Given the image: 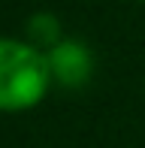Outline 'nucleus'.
<instances>
[{
  "instance_id": "f257e3e1",
  "label": "nucleus",
  "mask_w": 145,
  "mask_h": 148,
  "mask_svg": "<svg viewBox=\"0 0 145 148\" xmlns=\"http://www.w3.org/2000/svg\"><path fill=\"white\" fill-rule=\"evenodd\" d=\"M51 85L45 51L21 39L0 36V112L34 109Z\"/></svg>"
},
{
  "instance_id": "7ed1b4c3",
  "label": "nucleus",
  "mask_w": 145,
  "mask_h": 148,
  "mask_svg": "<svg viewBox=\"0 0 145 148\" xmlns=\"http://www.w3.org/2000/svg\"><path fill=\"white\" fill-rule=\"evenodd\" d=\"M61 21H57L51 12H36V15H30L27 21V42L36 45L39 51H49L55 49L57 42H61Z\"/></svg>"
},
{
  "instance_id": "f03ea898",
  "label": "nucleus",
  "mask_w": 145,
  "mask_h": 148,
  "mask_svg": "<svg viewBox=\"0 0 145 148\" xmlns=\"http://www.w3.org/2000/svg\"><path fill=\"white\" fill-rule=\"evenodd\" d=\"M51 70V82L64 85V88H82L94 73V55L82 39H61L55 49L45 51Z\"/></svg>"
}]
</instances>
